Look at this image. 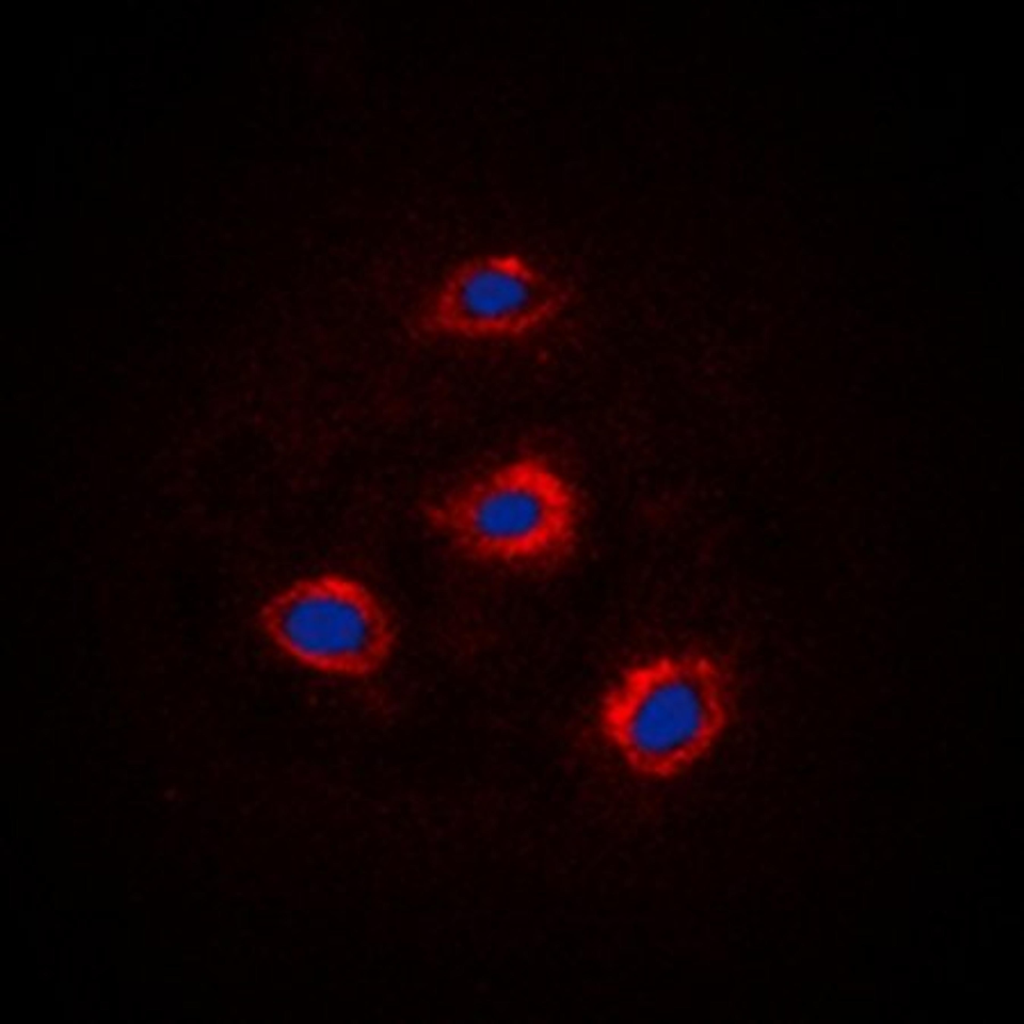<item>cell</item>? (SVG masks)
I'll return each instance as SVG.
<instances>
[{
	"label": "cell",
	"instance_id": "obj_1",
	"mask_svg": "<svg viewBox=\"0 0 1024 1024\" xmlns=\"http://www.w3.org/2000/svg\"><path fill=\"white\" fill-rule=\"evenodd\" d=\"M735 682L717 657L661 655L627 667L603 692L605 741L636 775L676 777L704 758L727 729Z\"/></svg>",
	"mask_w": 1024,
	"mask_h": 1024
},
{
	"label": "cell",
	"instance_id": "obj_3",
	"mask_svg": "<svg viewBox=\"0 0 1024 1024\" xmlns=\"http://www.w3.org/2000/svg\"><path fill=\"white\" fill-rule=\"evenodd\" d=\"M257 624L294 662L346 679L377 674L391 658L398 637L394 616L380 597L340 572L289 582L262 603Z\"/></svg>",
	"mask_w": 1024,
	"mask_h": 1024
},
{
	"label": "cell",
	"instance_id": "obj_4",
	"mask_svg": "<svg viewBox=\"0 0 1024 1024\" xmlns=\"http://www.w3.org/2000/svg\"><path fill=\"white\" fill-rule=\"evenodd\" d=\"M570 286L516 254L465 260L445 277L426 308L427 333L463 338L515 337L555 318Z\"/></svg>",
	"mask_w": 1024,
	"mask_h": 1024
},
{
	"label": "cell",
	"instance_id": "obj_2",
	"mask_svg": "<svg viewBox=\"0 0 1024 1024\" xmlns=\"http://www.w3.org/2000/svg\"><path fill=\"white\" fill-rule=\"evenodd\" d=\"M430 526L473 561L547 569L574 553L580 501L548 461L524 456L457 487L425 508Z\"/></svg>",
	"mask_w": 1024,
	"mask_h": 1024
}]
</instances>
